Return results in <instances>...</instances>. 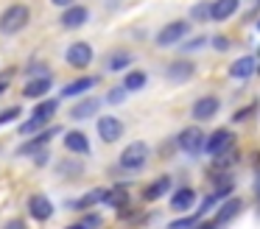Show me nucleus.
<instances>
[{"label":"nucleus","mask_w":260,"mask_h":229,"mask_svg":"<svg viewBox=\"0 0 260 229\" xmlns=\"http://www.w3.org/2000/svg\"><path fill=\"white\" fill-rule=\"evenodd\" d=\"M148 159V145L143 143V140H135V143H129L123 151H120V168L123 171H140L143 165H146Z\"/></svg>","instance_id":"f03ea898"},{"label":"nucleus","mask_w":260,"mask_h":229,"mask_svg":"<svg viewBox=\"0 0 260 229\" xmlns=\"http://www.w3.org/2000/svg\"><path fill=\"white\" fill-rule=\"evenodd\" d=\"M235 162H238V151L232 148V145L226 151H221L218 156H213V165L215 168H230V165H235Z\"/></svg>","instance_id":"cd10ccee"},{"label":"nucleus","mask_w":260,"mask_h":229,"mask_svg":"<svg viewBox=\"0 0 260 229\" xmlns=\"http://www.w3.org/2000/svg\"><path fill=\"white\" fill-rule=\"evenodd\" d=\"M129 64H132V53H129V50H115V53L107 56V70H109V73L126 70Z\"/></svg>","instance_id":"5701e85b"},{"label":"nucleus","mask_w":260,"mask_h":229,"mask_svg":"<svg viewBox=\"0 0 260 229\" xmlns=\"http://www.w3.org/2000/svg\"><path fill=\"white\" fill-rule=\"evenodd\" d=\"M257 73H260V59H257Z\"/></svg>","instance_id":"c03bdc74"},{"label":"nucleus","mask_w":260,"mask_h":229,"mask_svg":"<svg viewBox=\"0 0 260 229\" xmlns=\"http://www.w3.org/2000/svg\"><path fill=\"white\" fill-rule=\"evenodd\" d=\"M59 20H62L64 28H81L87 20H90V9H87V6H76L73 3L70 9L62 11V17H59Z\"/></svg>","instance_id":"ddd939ff"},{"label":"nucleus","mask_w":260,"mask_h":229,"mask_svg":"<svg viewBox=\"0 0 260 229\" xmlns=\"http://www.w3.org/2000/svg\"><path fill=\"white\" fill-rule=\"evenodd\" d=\"M126 92H129V89L123 87V84H120V87H115V89H109V95H107V101L109 104H123L126 101Z\"/></svg>","instance_id":"2f4dec72"},{"label":"nucleus","mask_w":260,"mask_h":229,"mask_svg":"<svg viewBox=\"0 0 260 229\" xmlns=\"http://www.w3.org/2000/svg\"><path fill=\"white\" fill-rule=\"evenodd\" d=\"M187 34H190V22H187V20H174V22H168V25H162L157 31V45H159V48L179 45Z\"/></svg>","instance_id":"20e7f679"},{"label":"nucleus","mask_w":260,"mask_h":229,"mask_svg":"<svg viewBox=\"0 0 260 229\" xmlns=\"http://www.w3.org/2000/svg\"><path fill=\"white\" fill-rule=\"evenodd\" d=\"M254 28H257V31H260V17H257V22H254Z\"/></svg>","instance_id":"79ce46f5"},{"label":"nucleus","mask_w":260,"mask_h":229,"mask_svg":"<svg viewBox=\"0 0 260 229\" xmlns=\"http://www.w3.org/2000/svg\"><path fill=\"white\" fill-rule=\"evenodd\" d=\"M28 20H31L28 6H23V3L9 6V9H3V14H0V34H6V37L20 34L25 25H28Z\"/></svg>","instance_id":"f257e3e1"},{"label":"nucleus","mask_w":260,"mask_h":229,"mask_svg":"<svg viewBox=\"0 0 260 229\" xmlns=\"http://www.w3.org/2000/svg\"><path fill=\"white\" fill-rule=\"evenodd\" d=\"M62 132V126H53V128H45L40 134H31L23 145L17 148V156H34V154H45L48 151V143H51L56 134Z\"/></svg>","instance_id":"7ed1b4c3"},{"label":"nucleus","mask_w":260,"mask_h":229,"mask_svg":"<svg viewBox=\"0 0 260 229\" xmlns=\"http://www.w3.org/2000/svg\"><path fill=\"white\" fill-rule=\"evenodd\" d=\"M207 42H210L207 37H193L190 42H185V45H182V50H185V53H187V50H196V48H204V45H207Z\"/></svg>","instance_id":"72a5a7b5"},{"label":"nucleus","mask_w":260,"mask_h":229,"mask_svg":"<svg viewBox=\"0 0 260 229\" xmlns=\"http://www.w3.org/2000/svg\"><path fill=\"white\" fill-rule=\"evenodd\" d=\"M92 87H98V76L76 78V81H70L68 87L62 89V98H76V95H84V92H90Z\"/></svg>","instance_id":"a211bd4d"},{"label":"nucleus","mask_w":260,"mask_h":229,"mask_svg":"<svg viewBox=\"0 0 260 229\" xmlns=\"http://www.w3.org/2000/svg\"><path fill=\"white\" fill-rule=\"evenodd\" d=\"M254 73H257V59H254V56H241V59H235L230 64V76L238 78V81L254 76Z\"/></svg>","instance_id":"2eb2a0df"},{"label":"nucleus","mask_w":260,"mask_h":229,"mask_svg":"<svg viewBox=\"0 0 260 229\" xmlns=\"http://www.w3.org/2000/svg\"><path fill=\"white\" fill-rule=\"evenodd\" d=\"M243 212V199H238V195H232V199H226L224 204L218 207V212L213 215V221L218 223V226H224V223H230L232 218H238Z\"/></svg>","instance_id":"9d476101"},{"label":"nucleus","mask_w":260,"mask_h":229,"mask_svg":"<svg viewBox=\"0 0 260 229\" xmlns=\"http://www.w3.org/2000/svg\"><path fill=\"white\" fill-rule=\"evenodd\" d=\"M28 212H31V218H34V221H48V218L53 215L51 199H48V195H42V193H34L28 199Z\"/></svg>","instance_id":"9b49d317"},{"label":"nucleus","mask_w":260,"mask_h":229,"mask_svg":"<svg viewBox=\"0 0 260 229\" xmlns=\"http://www.w3.org/2000/svg\"><path fill=\"white\" fill-rule=\"evenodd\" d=\"M109 199V190L107 187H95V190H90V193H84L81 199H76V201H70V210H87V207H92V204H101V201H107Z\"/></svg>","instance_id":"f3484780"},{"label":"nucleus","mask_w":260,"mask_h":229,"mask_svg":"<svg viewBox=\"0 0 260 229\" xmlns=\"http://www.w3.org/2000/svg\"><path fill=\"white\" fill-rule=\"evenodd\" d=\"M64 229H90V226H87L84 221H76V223H70V226H64Z\"/></svg>","instance_id":"58836bf2"},{"label":"nucleus","mask_w":260,"mask_h":229,"mask_svg":"<svg viewBox=\"0 0 260 229\" xmlns=\"http://www.w3.org/2000/svg\"><path fill=\"white\" fill-rule=\"evenodd\" d=\"M238 9H241V0H213V22L230 20Z\"/></svg>","instance_id":"412c9836"},{"label":"nucleus","mask_w":260,"mask_h":229,"mask_svg":"<svg viewBox=\"0 0 260 229\" xmlns=\"http://www.w3.org/2000/svg\"><path fill=\"white\" fill-rule=\"evenodd\" d=\"M210 45H213L215 50H221V53H224V50H230V37H224V34H218V37H213L210 39Z\"/></svg>","instance_id":"473e14b6"},{"label":"nucleus","mask_w":260,"mask_h":229,"mask_svg":"<svg viewBox=\"0 0 260 229\" xmlns=\"http://www.w3.org/2000/svg\"><path fill=\"white\" fill-rule=\"evenodd\" d=\"M199 218H202V215H199V212H196V215H185V218H176V221H171V223H168V229H196L199 223H202V221H199Z\"/></svg>","instance_id":"c85d7f7f"},{"label":"nucleus","mask_w":260,"mask_h":229,"mask_svg":"<svg viewBox=\"0 0 260 229\" xmlns=\"http://www.w3.org/2000/svg\"><path fill=\"white\" fill-rule=\"evenodd\" d=\"M193 73H196V64L187 59V61H171L168 70H165V76H168L171 81H187Z\"/></svg>","instance_id":"aec40b11"},{"label":"nucleus","mask_w":260,"mask_h":229,"mask_svg":"<svg viewBox=\"0 0 260 229\" xmlns=\"http://www.w3.org/2000/svg\"><path fill=\"white\" fill-rule=\"evenodd\" d=\"M98 109H101V98H84L70 109V117L73 120H84V117H92Z\"/></svg>","instance_id":"4be33fe9"},{"label":"nucleus","mask_w":260,"mask_h":229,"mask_svg":"<svg viewBox=\"0 0 260 229\" xmlns=\"http://www.w3.org/2000/svg\"><path fill=\"white\" fill-rule=\"evenodd\" d=\"M20 115H23V109H20V106H9V109H3V112H0V126H9V123H14Z\"/></svg>","instance_id":"c756f323"},{"label":"nucleus","mask_w":260,"mask_h":229,"mask_svg":"<svg viewBox=\"0 0 260 229\" xmlns=\"http://www.w3.org/2000/svg\"><path fill=\"white\" fill-rule=\"evenodd\" d=\"M196 229H221V226H218V223H215V221H213V223H210V221H202V223H199Z\"/></svg>","instance_id":"4c0bfd02"},{"label":"nucleus","mask_w":260,"mask_h":229,"mask_svg":"<svg viewBox=\"0 0 260 229\" xmlns=\"http://www.w3.org/2000/svg\"><path fill=\"white\" fill-rule=\"evenodd\" d=\"M254 56H257V59H260V48H257V53H254Z\"/></svg>","instance_id":"37998d69"},{"label":"nucleus","mask_w":260,"mask_h":229,"mask_svg":"<svg viewBox=\"0 0 260 229\" xmlns=\"http://www.w3.org/2000/svg\"><path fill=\"white\" fill-rule=\"evenodd\" d=\"M146 84H148V76H146L143 70H129V73L123 76V87L129 89V92H140Z\"/></svg>","instance_id":"b1692460"},{"label":"nucleus","mask_w":260,"mask_h":229,"mask_svg":"<svg viewBox=\"0 0 260 229\" xmlns=\"http://www.w3.org/2000/svg\"><path fill=\"white\" fill-rule=\"evenodd\" d=\"M64 148H68L70 154L84 156V154H90V140H87L84 132H68L64 134Z\"/></svg>","instance_id":"6ab92c4d"},{"label":"nucleus","mask_w":260,"mask_h":229,"mask_svg":"<svg viewBox=\"0 0 260 229\" xmlns=\"http://www.w3.org/2000/svg\"><path fill=\"white\" fill-rule=\"evenodd\" d=\"M45 123H48V120H42V117L31 115V117H28V120H25V123H20V128H17V132L23 134V137H31V134H37V128H42V126H45Z\"/></svg>","instance_id":"bb28decb"},{"label":"nucleus","mask_w":260,"mask_h":229,"mask_svg":"<svg viewBox=\"0 0 260 229\" xmlns=\"http://www.w3.org/2000/svg\"><path fill=\"white\" fill-rule=\"evenodd\" d=\"M171 193V176H159L157 182H151L148 187H143V201H159Z\"/></svg>","instance_id":"dca6fc26"},{"label":"nucleus","mask_w":260,"mask_h":229,"mask_svg":"<svg viewBox=\"0 0 260 229\" xmlns=\"http://www.w3.org/2000/svg\"><path fill=\"white\" fill-rule=\"evenodd\" d=\"M53 6H59V9H70V6L76 3V0H51Z\"/></svg>","instance_id":"e433bc0d"},{"label":"nucleus","mask_w":260,"mask_h":229,"mask_svg":"<svg viewBox=\"0 0 260 229\" xmlns=\"http://www.w3.org/2000/svg\"><path fill=\"white\" fill-rule=\"evenodd\" d=\"M64 61L76 70H84V67L92 64V48L87 42H73L68 50H64Z\"/></svg>","instance_id":"0eeeda50"},{"label":"nucleus","mask_w":260,"mask_h":229,"mask_svg":"<svg viewBox=\"0 0 260 229\" xmlns=\"http://www.w3.org/2000/svg\"><path fill=\"white\" fill-rule=\"evenodd\" d=\"M6 87H9V84H6V81H0V95L6 92Z\"/></svg>","instance_id":"a19ab883"},{"label":"nucleus","mask_w":260,"mask_h":229,"mask_svg":"<svg viewBox=\"0 0 260 229\" xmlns=\"http://www.w3.org/2000/svg\"><path fill=\"white\" fill-rule=\"evenodd\" d=\"M98 137H101L104 143H118V140L123 137V123L112 115L98 117Z\"/></svg>","instance_id":"1a4fd4ad"},{"label":"nucleus","mask_w":260,"mask_h":229,"mask_svg":"<svg viewBox=\"0 0 260 229\" xmlns=\"http://www.w3.org/2000/svg\"><path fill=\"white\" fill-rule=\"evenodd\" d=\"M126 199H129V195H126V190L123 187H118V190H109V199H107V204H112V207H126Z\"/></svg>","instance_id":"7c9ffc66"},{"label":"nucleus","mask_w":260,"mask_h":229,"mask_svg":"<svg viewBox=\"0 0 260 229\" xmlns=\"http://www.w3.org/2000/svg\"><path fill=\"white\" fill-rule=\"evenodd\" d=\"M230 145H232V132L230 128H215V132H210V137L204 140V154L218 156L221 151H226Z\"/></svg>","instance_id":"6e6552de"},{"label":"nucleus","mask_w":260,"mask_h":229,"mask_svg":"<svg viewBox=\"0 0 260 229\" xmlns=\"http://www.w3.org/2000/svg\"><path fill=\"white\" fill-rule=\"evenodd\" d=\"M204 132L199 126H187V128H182L179 132V137H176V145H179L185 154H190V156H196V154H202L204 151Z\"/></svg>","instance_id":"39448f33"},{"label":"nucleus","mask_w":260,"mask_h":229,"mask_svg":"<svg viewBox=\"0 0 260 229\" xmlns=\"http://www.w3.org/2000/svg\"><path fill=\"white\" fill-rule=\"evenodd\" d=\"M196 207V190L193 187H179V190H174V195H171V210H176V212H187V210H193Z\"/></svg>","instance_id":"f8f14e48"},{"label":"nucleus","mask_w":260,"mask_h":229,"mask_svg":"<svg viewBox=\"0 0 260 229\" xmlns=\"http://www.w3.org/2000/svg\"><path fill=\"white\" fill-rule=\"evenodd\" d=\"M3 229H25V223H23V221H17V218H12V221H9Z\"/></svg>","instance_id":"c9c22d12"},{"label":"nucleus","mask_w":260,"mask_h":229,"mask_svg":"<svg viewBox=\"0 0 260 229\" xmlns=\"http://www.w3.org/2000/svg\"><path fill=\"white\" fill-rule=\"evenodd\" d=\"M51 76H37V78H28V84L23 87V98H31V101H37V98H45L48 92H51Z\"/></svg>","instance_id":"4468645a"},{"label":"nucleus","mask_w":260,"mask_h":229,"mask_svg":"<svg viewBox=\"0 0 260 229\" xmlns=\"http://www.w3.org/2000/svg\"><path fill=\"white\" fill-rule=\"evenodd\" d=\"M190 20H196V22L213 20V3H210V0H204V3H196V6L190 9Z\"/></svg>","instance_id":"a878e982"},{"label":"nucleus","mask_w":260,"mask_h":229,"mask_svg":"<svg viewBox=\"0 0 260 229\" xmlns=\"http://www.w3.org/2000/svg\"><path fill=\"white\" fill-rule=\"evenodd\" d=\"M254 195H257V201H260V173H257V179H254Z\"/></svg>","instance_id":"ea45409f"},{"label":"nucleus","mask_w":260,"mask_h":229,"mask_svg":"<svg viewBox=\"0 0 260 229\" xmlns=\"http://www.w3.org/2000/svg\"><path fill=\"white\" fill-rule=\"evenodd\" d=\"M254 112H257V106H243V112H238L235 117H232V120H246L249 115H254Z\"/></svg>","instance_id":"f704fd0d"},{"label":"nucleus","mask_w":260,"mask_h":229,"mask_svg":"<svg viewBox=\"0 0 260 229\" xmlns=\"http://www.w3.org/2000/svg\"><path fill=\"white\" fill-rule=\"evenodd\" d=\"M56 112H59V101L56 98H48V101H40V104L34 106V112H31V115L42 117V120H51Z\"/></svg>","instance_id":"393cba45"},{"label":"nucleus","mask_w":260,"mask_h":229,"mask_svg":"<svg viewBox=\"0 0 260 229\" xmlns=\"http://www.w3.org/2000/svg\"><path fill=\"white\" fill-rule=\"evenodd\" d=\"M218 109H221L218 95H202L199 101H193L190 115H193V120L204 123V120H210V117H215V115H218Z\"/></svg>","instance_id":"423d86ee"}]
</instances>
